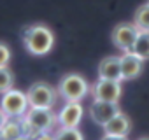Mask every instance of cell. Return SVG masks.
Listing matches in <instances>:
<instances>
[{
  "label": "cell",
  "instance_id": "6da1fadb",
  "mask_svg": "<svg viewBox=\"0 0 149 140\" xmlns=\"http://www.w3.org/2000/svg\"><path fill=\"white\" fill-rule=\"evenodd\" d=\"M23 42L30 54L44 56L54 46V35L46 25H32L23 32Z\"/></svg>",
  "mask_w": 149,
  "mask_h": 140
},
{
  "label": "cell",
  "instance_id": "7a4b0ae2",
  "mask_svg": "<svg viewBox=\"0 0 149 140\" xmlns=\"http://www.w3.org/2000/svg\"><path fill=\"white\" fill-rule=\"evenodd\" d=\"M56 91L65 102H81L88 95V82L79 74H67L60 79Z\"/></svg>",
  "mask_w": 149,
  "mask_h": 140
},
{
  "label": "cell",
  "instance_id": "3957f363",
  "mask_svg": "<svg viewBox=\"0 0 149 140\" xmlns=\"http://www.w3.org/2000/svg\"><path fill=\"white\" fill-rule=\"evenodd\" d=\"M56 96H58V91L47 82H35L28 88V93H26L28 105L37 109H53L56 103Z\"/></svg>",
  "mask_w": 149,
  "mask_h": 140
},
{
  "label": "cell",
  "instance_id": "277c9868",
  "mask_svg": "<svg viewBox=\"0 0 149 140\" xmlns=\"http://www.w3.org/2000/svg\"><path fill=\"white\" fill-rule=\"evenodd\" d=\"M0 109L7 114V117L25 116L26 114V109H28L26 93L18 91V89H9L7 93L2 95V100H0Z\"/></svg>",
  "mask_w": 149,
  "mask_h": 140
},
{
  "label": "cell",
  "instance_id": "5b68a950",
  "mask_svg": "<svg viewBox=\"0 0 149 140\" xmlns=\"http://www.w3.org/2000/svg\"><path fill=\"white\" fill-rule=\"evenodd\" d=\"M139 35V28L133 23H118L112 30V42L123 53L132 51V46Z\"/></svg>",
  "mask_w": 149,
  "mask_h": 140
},
{
  "label": "cell",
  "instance_id": "8992f818",
  "mask_svg": "<svg viewBox=\"0 0 149 140\" xmlns=\"http://www.w3.org/2000/svg\"><path fill=\"white\" fill-rule=\"evenodd\" d=\"M25 123L35 130V131H49L53 128V124L56 123V116L51 112V109H37L32 107L28 110V114L25 116Z\"/></svg>",
  "mask_w": 149,
  "mask_h": 140
},
{
  "label": "cell",
  "instance_id": "52a82bcc",
  "mask_svg": "<svg viewBox=\"0 0 149 140\" xmlns=\"http://www.w3.org/2000/svg\"><path fill=\"white\" fill-rule=\"evenodd\" d=\"M121 82L119 81H109V79H100L93 84V98L95 100H102V102H114L118 103V100L121 98Z\"/></svg>",
  "mask_w": 149,
  "mask_h": 140
},
{
  "label": "cell",
  "instance_id": "ba28073f",
  "mask_svg": "<svg viewBox=\"0 0 149 140\" xmlns=\"http://www.w3.org/2000/svg\"><path fill=\"white\" fill-rule=\"evenodd\" d=\"M83 105L79 102H67L65 107L58 112L56 121L61 124V128H77L83 119Z\"/></svg>",
  "mask_w": 149,
  "mask_h": 140
},
{
  "label": "cell",
  "instance_id": "9c48e42d",
  "mask_svg": "<svg viewBox=\"0 0 149 140\" xmlns=\"http://www.w3.org/2000/svg\"><path fill=\"white\" fill-rule=\"evenodd\" d=\"M119 112L118 103L114 102H102V100H95L90 105V116L93 119V123L104 126L105 123H109L116 114Z\"/></svg>",
  "mask_w": 149,
  "mask_h": 140
},
{
  "label": "cell",
  "instance_id": "30bf717a",
  "mask_svg": "<svg viewBox=\"0 0 149 140\" xmlns=\"http://www.w3.org/2000/svg\"><path fill=\"white\" fill-rule=\"evenodd\" d=\"M119 63H121V76L123 81H132L137 79L142 74L144 68V60H140L137 54H133L132 51H126L123 56H119Z\"/></svg>",
  "mask_w": 149,
  "mask_h": 140
},
{
  "label": "cell",
  "instance_id": "8fae6325",
  "mask_svg": "<svg viewBox=\"0 0 149 140\" xmlns=\"http://www.w3.org/2000/svg\"><path fill=\"white\" fill-rule=\"evenodd\" d=\"M98 77L100 79H109V81H123L121 76V63L119 56H107L100 61L98 65Z\"/></svg>",
  "mask_w": 149,
  "mask_h": 140
},
{
  "label": "cell",
  "instance_id": "7c38bea8",
  "mask_svg": "<svg viewBox=\"0 0 149 140\" xmlns=\"http://www.w3.org/2000/svg\"><path fill=\"white\" fill-rule=\"evenodd\" d=\"M132 130V121L126 114H123L121 110L109 121L104 124V131L107 135H116V137H126Z\"/></svg>",
  "mask_w": 149,
  "mask_h": 140
},
{
  "label": "cell",
  "instance_id": "4fadbf2b",
  "mask_svg": "<svg viewBox=\"0 0 149 140\" xmlns=\"http://www.w3.org/2000/svg\"><path fill=\"white\" fill-rule=\"evenodd\" d=\"M132 53L137 54L140 60H149V32H139L132 46Z\"/></svg>",
  "mask_w": 149,
  "mask_h": 140
},
{
  "label": "cell",
  "instance_id": "5bb4252c",
  "mask_svg": "<svg viewBox=\"0 0 149 140\" xmlns=\"http://www.w3.org/2000/svg\"><path fill=\"white\" fill-rule=\"evenodd\" d=\"M133 25L139 28V32H149V4L137 7L133 14Z\"/></svg>",
  "mask_w": 149,
  "mask_h": 140
},
{
  "label": "cell",
  "instance_id": "9a60e30c",
  "mask_svg": "<svg viewBox=\"0 0 149 140\" xmlns=\"http://www.w3.org/2000/svg\"><path fill=\"white\" fill-rule=\"evenodd\" d=\"M0 137H2L4 140H18L21 137V126L18 123L7 121L4 124V128L0 130Z\"/></svg>",
  "mask_w": 149,
  "mask_h": 140
},
{
  "label": "cell",
  "instance_id": "2e32d148",
  "mask_svg": "<svg viewBox=\"0 0 149 140\" xmlns=\"http://www.w3.org/2000/svg\"><path fill=\"white\" fill-rule=\"evenodd\" d=\"M14 86V76L9 70V67H0V93H7Z\"/></svg>",
  "mask_w": 149,
  "mask_h": 140
},
{
  "label": "cell",
  "instance_id": "e0dca14e",
  "mask_svg": "<svg viewBox=\"0 0 149 140\" xmlns=\"http://www.w3.org/2000/svg\"><path fill=\"white\" fill-rule=\"evenodd\" d=\"M53 140H83V133L77 128H60Z\"/></svg>",
  "mask_w": 149,
  "mask_h": 140
},
{
  "label": "cell",
  "instance_id": "ac0fdd59",
  "mask_svg": "<svg viewBox=\"0 0 149 140\" xmlns=\"http://www.w3.org/2000/svg\"><path fill=\"white\" fill-rule=\"evenodd\" d=\"M11 61V49L7 44L0 42V67H9Z\"/></svg>",
  "mask_w": 149,
  "mask_h": 140
},
{
  "label": "cell",
  "instance_id": "d6986e66",
  "mask_svg": "<svg viewBox=\"0 0 149 140\" xmlns=\"http://www.w3.org/2000/svg\"><path fill=\"white\" fill-rule=\"evenodd\" d=\"M102 140H128V138H126V137H116V135H107V133H105V135L102 137Z\"/></svg>",
  "mask_w": 149,
  "mask_h": 140
},
{
  "label": "cell",
  "instance_id": "ffe728a7",
  "mask_svg": "<svg viewBox=\"0 0 149 140\" xmlns=\"http://www.w3.org/2000/svg\"><path fill=\"white\" fill-rule=\"evenodd\" d=\"M7 123V114L2 110V109H0V130H2L4 128V124Z\"/></svg>",
  "mask_w": 149,
  "mask_h": 140
},
{
  "label": "cell",
  "instance_id": "44dd1931",
  "mask_svg": "<svg viewBox=\"0 0 149 140\" xmlns=\"http://www.w3.org/2000/svg\"><path fill=\"white\" fill-rule=\"evenodd\" d=\"M140 140H149V138H140Z\"/></svg>",
  "mask_w": 149,
  "mask_h": 140
},
{
  "label": "cell",
  "instance_id": "7402d4cb",
  "mask_svg": "<svg viewBox=\"0 0 149 140\" xmlns=\"http://www.w3.org/2000/svg\"><path fill=\"white\" fill-rule=\"evenodd\" d=\"M147 4H149V0H147Z\"/></svg>",
  "mask_w": 149,
  "mask_h": 140
}]
</instances>
